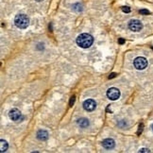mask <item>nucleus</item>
<instances>
[{
    "label": "nucleus",
    "instance_id": "f257e3e1",
    "mask_svg": "<svg viewBox=\"0 0 153 153\" xmlns=\"http://www.w3.org/2000/svg\"><path fill=\"white\" fill-rule=\"evenodd\" d=\"M94 38L92 35L88 33H82L76 38V45L81 48H88L93 45Z\"/></svg>",
    "mask_w": 153,
    "mask_h": 153
},
{
    "label": "nucleus",
    "instance_id": "f03ea898",
    "mask_svg": "<svg viewBox=\"0 0 153 153\" xmlns=\"http://www.w3.org/2000/svg\"><path fill=\"white\" fill-rule=\"evenodd\" d=\"M14 24L18 28H27L29 25L28 17L26 14H17L14 18Z\"/></svg>",
    "mask_w": 153,
    "mask_h": 153
},
{
    "label": "nucleus",
    "instance_id": "7ed1b4c3",
    "mask_svg": "<svg viewBox=\"0 0 153 153\" xmlns=\"http://www.w3.org/2000/svg\"><path fill=\"white\" fill-rule=\"evenodd\" d=\"M133 65L137 70H144L148 66V61L144 57H137L133 62Z\"/></svg>",
    "mask_w": 153,
    "mask_h": 153
},
{
    "label": "nucleus",
    "instance_id": "20e7f679",
    "mask_svg": "<svg viewBox=\"0 0 153 153\" xmlns=\"http://www.w3.org/2000/svg\"><path fill=\"white\" fill-rule=\"evenodd\" d=\"M128 27L133 32H139L143 28V24L139 20L132 19L128 22Z\"/></svg>",
    "mask_w": 153,
    "mask_h": 153
},
{
    "label": "nucleus",
    "instance_id": "39448f33",
    "mask_svg": "<svg viewBox=\"0 0 153 153\" xmlns=\"http://www.w3.org/2000/svg\"><path fill=\"white\" fill-rule=\"evenodd\" d=\"M121 93L120 91L115 87H111L107 91V97L111 100H117L120 97Z\"/></svg>",
    "mask_w": 153,
    "mask_h": 153
},
{
    "label": "nucleus",
    "instance_id": "423d86ee",
    "mask_svg": "<svg viewBox=\"0 0 153 153\" xmlns=\"http://www.w3.org/2000/svg\"><path fill=\"white\" fill-rule=\"evenodd\" d=\"M83 108L87 111H93L97 108V103L94 99H91V98L86 99V100L83 102Z\"/></svg>",
    "mask_w": 153,
    "mask_h": 153
},
{
    "label": "nucleus",
    "instance_id": "0eeeda50",
    "mask_svg": "<svg viewBox=\"0 0 153 153\" xmlns=\"http://www.w3.org/2000/svg\"><path fill=\"white\" fill-rule=\"evenodd\" d=\"M9 117H10V120H13V121H18V120L21 119L22 114H21V111H20L18 109L13 108V109H11V110L10 111V113H9Z\"/></svg>",
    "mask_w": 153,
    "mask_h": 153
},
{
    "label": "nucleus",
    "instance_id": "6e6552de",
    "mask_svg": "<svg viewBox=\"0 0 153 153\" xmlns=\"http://www.w3.org/2000/svg\"><path fill=\"white\" fill-rule=\"evenodd\" d=\"M102 146H103V148L106 149H113L115 146V142H114V139L107 138V139L103 140Z\"/></svg>",
    "mask_w": 153,
    "mask_h": 153
},
{
    "label": "nucleus",
    "instance_id": "1a4fd4ad",
    "mask_svg": "<svg viewBox=\"0 0 153 153\" xmlns=\"http://www.w3.org/2000/svg\"><path fill=\"white\" fill-rule=\"evenodd\" d=\"M49 137V134L48 132L45 131V129H40V131L37 132V138L40 141H46Z\"/></svg>",
    "mask_w": 153,
    "mask_h": 153
},
{
    "label": "nucleus",
    "instance_id": "9d476101",
    "mask_svg": "<svg viewBox=\"0 0 153 153\" xmlns=\"http://www.w3.org/2000/svg\"><path fill=\"white\" fill-rule=\"evenodd\" d=\"M76 123H78V125H79L80 128H87L88 126L90 125L89 120L86 119V118H79V119H78Z\"/></svg>",
    "mask_w": 153,
    "mask_h": 153
},
{
    "label": "nucleus",
    "instance_id": "9b49d317",
    "mask_svg": "<svg viewBox=\"0 0 153 153\" xmlns=\"http://www.w3.org/2000/svg\"><path fill=\"white\" fill-rule=\"evenodd\" d=\"M8 146H9V145L7 143V141H5L3 139L0 140V151L5 152L6 150L8 149Z\"/></svg>",
    "mask_w": 153,
    "mask_h": 153
},
{
    "label": "nucleus",
    "instance_id": "f8f14e48",
    "mask_svg": "<svg viewBox=\"0 0 153 153\" xmlns=\"http://www.w3.org/2000/svg\"><path fill=\"white\" fill-rule=\"evenodd\" d=\"M139 13H140L141 14H144V15H148V14H149V13H149V10H146V9L140 10V11H139Z\"/></svg>",
    "mask_w": 153,
    "mask_h": 153
},
{
    "label": "nucleus",
    "instance_id": "ddd939ff",
    "mask_svg": "<svg viewBox=\"0 0 153 153\" xmlns=\"http://www.w3.org/2000/svg\"><path fill=\"white\" fill-rule=\"evenodd\" d=\"M122 10L124 11V13H131V9H129L128 7H127V6H125V7H122Z\"/></svg>",
    "mask_w": 153,
    "mask_h": 153
},
{
    "label": "nucleus",
    "instance_id": "4468645a",
    "mask_svg": "<svg viewBox=\"0 0 153 153\" xmlns=\"http://www.w3.org/2000/svg\"><path fill=\"white\" fill-rule=\"evenodd\" d=\"M139 152H150V150L149 149H141L140 150H139Z\"/></svg>",
    "mask_w": 153,
    "mask_h": 153
},
{
    "label": "nucleus",
    "instance_id": "2eb2a0df",
    "mask_svg": "<svg viewBox=\"0 0 153 153\" xmlns=\"http://www.w3.org/2000/svg\"><path fill=\"white\" fill-rule=\"evenodd\" d=\"M143 127H144L143 124H141V125L139 126V131H138V134H140L141 132H142V131H143Z\"/></svg>",
    "mask_w": 153,
    "mask_h": 153
},
{
    "label": "nucleus",
    "instance_id": "dca6fc26",
    "mask_svg": "<svg viewBox=\"0 0 153 153\" xmlns=\"http://www.w3.org/2000/svg\"><path fill=\"white\" fill-rule=\"evenodd\" d=\"M74 102H75V97H71V100H70V106H72Z\"/></svg>",
    "mask_w": 153,
    "mask_h": 153
},
{
    "label": "nucleus",
    "instance_id": "f3484780",
    "mask_svg": "<svg viewBox=\"0 0 153 153\" xmlns=\"http://www.w3.org/2000/svg\"><path fill=\"white\" fill-rule=\"evenodd\" d=\"M116 75L114 74V73H113V74H111L110 76H109V79H113V78H114Z\"/></svg>",
    "mask_w": 153,
    "mask_h": 153
},
{
    "label": "nucleus",
    "instance_id": "a211bd4d",
    "mask_svg": "<svg viewBox=\"0 0 153 153\" xmlns=\"http://www.w3.org/2000/svg\"><path fill=\"white\" fill-rule=\"evenodd\" d=\"M119 43H120V44L122 45V44H124V43H125V41L123 40V39H119Z\"/></svg>",
    "mask_w": 153,
    "mask_h": 153
},
{
    "label": "nucleus",
    "instance_id": "6ab92c4d",
    "mask_svg": "<svg viewBox=\"0 0 153 153\" xmlns=\"http://www.w3.org/2000/svg\"><path fill=\"white\" fill-rule=\"evenodd\" d=\"M37 2H41V1H43V0H36Z\"/></svg>",
    "mask_w": 153,
    "mask_h": 153
},
{
    "label": "nucleus",
    "instance_id": "aec40b11",
    "mask_svg": "<svg viewBox=\"0 0 153 153\" xmlns=\"http://www.w3.org/2000/svg\"><path fill=\"white\" fill-rule=\"evenodd\" d=\"M151 129H152V131H153V124L151 125Z\"/></svg>",
    "mask_w": 153,
    "mask_h": 153
}]
</instances>
